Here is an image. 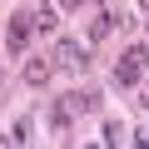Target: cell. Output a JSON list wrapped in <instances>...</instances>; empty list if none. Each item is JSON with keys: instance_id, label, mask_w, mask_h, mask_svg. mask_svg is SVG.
Returning <instances> with one entry per match:
<instances>
[{"instance_id": "cell-1", "label": "cell", "mask_w": 149, "mask_h": 149, "mask_svg": "<svg viewBox=\"0 0 149 149\" xmlns=\"http://www.w3.org/2000/svg\"><path fill=\"white\" fill-rule=\"evenodd\" d=\"M55 70H70V74L90 70V45H80V40H60V45H55Z\"/></svg>"}, {"instance_id": "cell-8", "label": "cell", "mask_w": 149, "mask_h": 149, "mask_svg": "<svg viewBox=\"0 0 149 149\" xmlns=\"http://www.w3.org/2000/svg\"><path fill=\"white\" fill-rule=\"evenodd\" d=\"M25 139H30V124H25V119H20V124H15V129H10V134H5V144H25Z\"/></svg>"}, {"instance_id": "cell-6", "label": "cell", "mask_w": 149, "mask_h": 149, "mask_svg": "<svg viewBox=\"0 0 149 149\" xmlns=\"http://www.w3.org/2000/svg\"><path fill=\"white\" fill-rule=\"evenodd\" d=\"M55 25H60V10H55V5H45V10L35 15V30H45V35H50Z\"/></svg>"}, {"instance_id": "cell-5", "label": "cell", "mask_w": 149, "mask_h": 149, "mask_svg": "<svg viewBox=\"0 0 149 149\" xmlns=\"http://www.w3.org/2000/svg\"><path fill=\"white\" fill-rule=\"evenodd\" d=\"M114 25H119V20H109V10H95V20H90V40H104Z\"/></svg>"}, {"instance_id": "cell-2", "label": "cell", "mask_w": 149, "mask_h": 149, "mask_svg": "<svg viewBox=\"0 0 149 149\" xmlns=\"http://www.w3.org/2000/svg\"><path fill=\"white\" fill-rule=\"evenodd\" d=\"M144 65H149V50H144V45H129V50L119 55V65H114V80H119V85H134L139 74H144Z\"/></svg>"}, {"instance_id": "cell-3", "label": "cell", "mask_w": 149, "mask_h": 149, "mask_svg": "<svg viewBox=\"0 0 149 149\" xmlns=\"http://www.w3.org/2000/svg\"><path fill=\"white\" fill-rule=\"evenodd\" d=\"M30 35H35V15H10V30H5V45L15 55L30 50Z\"/></svg>"}, {"instance_id": "cell-11", "label": "cell", "mask_w": 149, "mask_h": 149, "mask_svg": "<svg viewBox=\"0 0 149 149\" xmlns=\"http://www.w3.org/2000/svg\"><path fill=\"white\" fill-rule=\"evenodd\" d=\"M139 5H144V10H149V0H139Z\"/></svg>"}, {"instance_id": "cell-9", "label": "cell", "mask_w": 149, "mask_h": 149, "mask_svg": "<svg viewBox=\"0 0 149 149\" xmlns=\"http://www.w3.org/2000/svg\"><path fill=\"white\" fill-rule=\"evenodd\" d=\"M55 10H80V5H90V0H50Z\"/></svg>"}, {"instance_id": "cell-4", "label": "cell", "mask_w": 149, "mask_h": 149, "mask_svg": "<svg viewBox=\"0 0 149 149\" xmlns=\"http://www.w3.org/2000/svg\"><path fill=\"white\" fill-rule=\"evenodd\" d=\"M50 70H55V60H40V55L25 60V85H45V80H50Z\"/></svg>"}, {"instance_id": "cell-10", "label": "cell", "mask_w": 149, "mask_h": 149, "mask_svg": "<svg viewBox=\"0 0 149 149\" xmlns=\"http://www.w3.org/2000/svg\"><path fill=\"white\" fill-rule=\"evenodd\" d=\"M139 139H144V144H149V129H144V134H139Z\"/></svg>"}, {"instance_id": "cell-7", "label": "cell", "mask_w": 149, "mask_h": 149, "mask_svg": "<svg viewBox=\"0 0 149 149\" xmlns=\"http://www.w3.org/2000/svg\"><path fill=\"white\" fill-rule=\"evenodd\" d=\"M119 139H124V124L109 119V124H104V144H119Z\"/></svg>"}]
</instances>
